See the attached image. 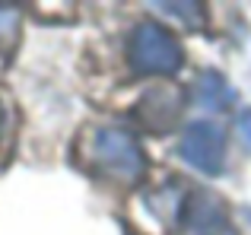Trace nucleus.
Segmentation results:
<instances>
[{"mask_svg":"<svg viewBox=\"0 0 251 235\" xmlns=\"http://www.w3.org/2000/svg\"><path fill=\"white\" fill-rule=\"evenodd\" d=\"M86 165L108 185L134 188L147 175V153L140 140L124 127H92L83 143Z\"/></svg>","mask_w":251,"mask_h":235,"instance_id":"obj_1","label":"nucleus"},{"mask_svg":"<svg viewBox=\"0 0 251 235\" xmlns=\"http://www.w3.org/2000/svg\"><path fill=\"white\" fill-rule=\"evenodd\" d=\"M194 93H197V102H201L207 112H226L235 102V89L229 86V80L223 73H216V70H207V73L197 76Z\"/></svg>","mask_w":251,"mask_h":235,"instance_id":"obj_6","label":"nucleus"},{"mask_svg":"<svg viewBox=\"0 0 251 235\" xmlns=\"http://www.w3.org/2000/svg\"><path fill=\"white\" fill-rule=\"evenodd\" d=\"M3 118H6V112H3V102H0V137H3Z\"/></svg>","mask_w":251,"mask_h":235,"instance_id":"obj_9","label":"nucleus"},{"mask_svg":"<svg viewBox=\"0 0 251 235\" xmlns=\"http://www.w3.org/2000/svg\"><path fill=\"white\" fill-rule=\"evenodd\" d=\"M19 29V16L16 10H10V6H0V48H3L6 38H13Z\"/></svg>","mask_w":251,"mask_h":235,"instance_id":"obj_7","label":"nucleus"},{"mask_svg":"<svg viewBox=\"0 0 251 235\" xmlns=\"http://www.w3.org/2000/svg\"><path fill=\"white\" fill-rule=\"evenodd\" d=\"M127 64L140 76H156V73L172 76L181 70L184 51L169 29H162L153 19H143L134 25L127 38Z\"/></svg>","mask_w":251,"mask_h":235,"instance_id":"obj_2","label":"nucleus"},{"mask_svg":"<svg viewBox=\"0 0 251 235\" xmlns=\"http://www.w3.org/2000/svg\"><path fill=\"white\" fill-rule=\"evenodd\" d=\"M239 134H242V140L251 146V108H245V112L239 115Z\"/></svg>","mask_w":251,"mask_h":235,"instance_id":"obj_8","label":"nucleus"},{"mask_svg":"<svg viewBox=\"0 0 251 235\" xmlns=\"http://www.w3.org/2000/svg\"><path fill=\"white\" fill-rule=\"evenodd\" d=\"M229 213L226 204L216 197L213 191H191L181 200V213H178V226L188 229L191 235H223L229 229Z\"/></svg>","mask_w":251,"mask_h":235,"instance_id":"obj_5","label":"nucleus"},{"mask_svg":"<svg viewBox=\"0 0 251 235\" xmlns=\"http://www.w3.org/2000/svg\"><path fill=\"white\" fill-rule=\"evenodd\" d=\"M184 112V95L175 86H156L137 99V105L130 108V118L150 134H169Z\"/></svg>","mask_w":251,"mask_h":235,"instance_id":"obj_4","label":"nucleus"},{"mask_svg":"<svg viewBox=\"0 0 251 235\" xmlns=\"http://www.w3.org/2000/svg\"><path fill=\"white\" fill-rule=\"evenodd\" d=\"M178 156L203 175H220L226 165V130H223V124L207 121V118L191 121L181 134Z\"/></svg>","mask_w":251,"mask_h":235,"instance_id":"obj_3","label":"nucleus"}]
</instances>
